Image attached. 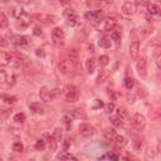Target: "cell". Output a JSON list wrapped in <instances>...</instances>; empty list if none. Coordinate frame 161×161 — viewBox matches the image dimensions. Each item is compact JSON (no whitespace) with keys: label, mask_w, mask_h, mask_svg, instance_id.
<instances>
[{"label":"cell","mask_w":161,"mask_h":161,"mask_svg":"<svg viewBox=\"0 0 161 161\" xmlns=\"http://www.w3.org/2000/svg\"><path fill=\"white\" fill-rule=\"evenodd\" d=\"M69 145H71V140H65V142H64V151L68 150Z\"/></svg>","instance_id":"obj_44"},{"label":"cell","mask_w":161,"mask_h":161,"mask_svg":"<svg viewBox=\"0 0 161 161\" xmlns=\"http://www.w3.org/2000/svg\"><path fill=\"white\" fill-rule=\"evenodd\" d=\"M96 65H97V63H96V61L93 58H88L87 61H86V68H87L88 73H93V72H95Z\"/></svg>","instance_id":"obj_20"},{"label":"cell","mask_w":161,"mask_h":161,"mask_svg":"<svg viewBox=\"0 0 161 161\" xmlns=\"http://www.w3.org/2000/svg\"><path fill=\"white\" fill-rule=\"evenodd\" d=\"M113 140H115V149L116 150H121L127 145V139L125 136H122V135H116Z\"/></svg>","instance_id":"obj_12"},{"label":"cell","mask_w":161,"mask_h":161,"mask_svg":"<svg viewBox=\"0 0 161 161\" xmlns=\"http://www.w3.org/2000/svg\"><path fill=\"white\" fill-rule=\"evenodd\" d=\"M113 109H115V103L113 102H109L108 105H106V112L111 113V112H113Z\"/></svg>","instance_id":"obj_40"},{"label":"cell","mask_w":161,"mask_h":161,"mask_svg":"<svg viewBox=\"0 0 161 161\" xmlns=\"http://www.w3.org/2000/svg\"><path fill=\"white\" fill-rule=\"evenodd\" d=\"M131 121H132L133 127L137 131H142L143 129H145V126H146V120H145V117H143L141 113H135L132 116V120Z\"/></svg>","instance_id":"obj_5"},{"label":"cell","mask_w":161,"mask_h":161,"mask_svg":"<svg viewBox=\"0 0 161 161\" xmlns=\"http://www.w3.org/2000/svg\"><path fill=\"white\" fill-rule=\"evenodd\" d=\"M24 150V146H23V143L19 142V141H16L13 143V151L14 152H22Z\"/></svg>","instance_id":"obj_38"},{"label":"cell","mask_w":161,"mask_h":161,"mask_svg":"<svg viewBox=\"0 0 161 161\" xmlns=\"http://www.w3.org/2000/svg\"><path fill=\"white\" fill-rule=\"evenodd\" d=\"M147 13L150 15H157L160 13V6L157 4H154V3H151V4L149 3V5H147Z\"/></svg>","instance_id":"obj_22"},{"label":"cell","mask_w":161,"mask_h":161,"mask_svg":"<svg viewBox=\"0 0 161 161\" xmlns=\"http://www.w3.org/2000/svg\"><path fill=\"white\" fill-rule=\"evenodd\" d=\"M45 146H47V143H45V140L44 139H39V140H37L35 141V150H38V151H43L44 149H45Z\"/></svg>","instance_id":"obj_27"},{"label":"cell","mask_w":161,"mask_h":161,"mask_svg":"<svg viewBox=\"0 0 161 161\" xmlns=\"http://www.w3.org/2000/svg\"><path fill=\"white\" fill-rule=\"evenodd\" d=\"M8 47V40L0 35V48H6Z\"/></svg>","instance_id":"obj_41"},{"label":"cell","mask_w":161,"mask_h":161,"mask_svg":"<svg viewBox=\"0 0 161 161\" xmlns=\"http://www.w3.org/2000/svg\"><path fill=\"white\" fill-rule=\"evenodd\" d=\"M33 18H37L39 19L42 23H44V24H54L58 22V16L55 15H33Z\"/></svg>","instance_id":"obj_10"},{"label":"cell","mask_w":161,"mask_h":161,"mask_svg":"<svg viewBox=\"0 0 161 161\" xmlns=\"http://www.w3.org/2000/svg\"><path fill=\"white\" fill-rule=\"evenodd\" d=\"M101 107H103V102L101 99H96V106H95V108H101Z\"/></svg>","instance_id":"obj_43"},{"label":"cell","mask_w":161,"mask_h":161,"mask_svg":"<svg viewBox=\"0 0 161 161\" xmlns=\"http://www.w3.org/2000/svg\"><path fill=\"white\" fill-rule=\"evenodd\" d=\"M57 159L58 160H77V157L73 156L72 154H68L67 151H64V152H62V154L57 155Z\"/></svg>","instance_id":"obj_25"},{"label":"cell","mask_w":161,"mask_h":161,"mask_svg":"<svg viewBox=\"0 0 161 161\" xmlns=\"http://www.w3.org/2000/svg\"><path fill=\"white\" fill-rule=\"evenodd\" d=\"M88 52H89V53H93V52H95V45H93V44H89V45H88Z\"/></svg>","instance_id":"obj_46"},{"label":"cell","mask_w":161,"mask_h":161,"mask_svg":"<svg viewBox=\"0 0 161 161\" xmlns=\"http://www.w3.org/2000/svg\"><path fill=\"white\" fill-rule=\"evenodd\" d=\"M8 25H9V22H8V18L0 13V29H5Z\"/></svg>","instance_id":"obj_32"},{"label":"cell","mask_w":161,"mask_h":161,"mask_svg":"<svg viewBox=\"0 0 161 161\" xmlns=\"http://www.w3.org/2000/svg\"><path fill=\"white\" fill-rule=\"evenodd\" d=\"M98 45L101 48H105V49H108V48H111V40H108V38L103 37V38H101L99 42H98Z\"/></svg>","instance_id":"obj_26"},{"label":"cell","mask_w":161,"mask_h":161,"mask_svg":"<svg viewBox=\"0 0 161 161\" xmlns=\"http://www.w3.org/2000/svg\"><path fill=\"white\" fill-rule=\"evenodd\" d=\"M64 98L67 102H77V101L79 99V91L77 87L74 86H68L65 89H64Z\"/></svg>","instance_id":"obj_2"},{"label":"cell","mask_w":161,"mask_h":161,"mask_svg":"<svg viewBox=\"0 0 161 161\" xmlns=\"http://www.w3.org/2000/svg\"><path fill=\"white\" fill-rule=\"evenodd\" d=\"M12 43L18 48H23V47H27L28 44H30V38L25 37V35H14L12 38Z\"/></svg>","instance_id":"obj_6"},{"label":"cell","mask_w":161,"mask_h":161,"mask_svg":"<svg viewBox=\"0 0 161 161\" xmlns=\"http://www.w3.org/2000/svg\"><path fill=\"white\" fill-rule=\"evenodd\" d=\"M116 112H117V116L120 117L121 120H127V118H129V111L123 107H118Z\"/></svg>","instance_id":"obj_24"},{"label":"cell","mask_w":161,"mask_h":161,"mask_svg":"<svg viewBox=\"0 0 161 161\" xmlns=\"http://www.w3.org/2000/svg\"><path fill=\"white\" fill-rule=\"evenodd\" d=\"M122 13H123L125 15H129V16L133 15L135 13H136V5L132 4V3H130V2L125 3V4L122 5Z\"/></svg>","instance_id":"obj_11"},{"label":"cell","mask_w":161,"mask_h":161,"mask_svg":"<svg viewBox=\"0 0 161 161\" xmlns=\"http://www.w3.org/2000/svg\"><path fill=\"white\" fill-rule=\"evenodd\" d=\"M63 15H64V18L67 19V22H68V24L69 25H78L79 24V18H78V15L75 14L73 10H71V9H67L64 13H63Z\"/></svg>","instance_id":"obj_7"},{"label":"cell","mask_w":161,"mask_h":161,"mask_svg":"<svg viewBox=\"0 0 161 161\" xmlns=\"http://www.w3.org/2000/svg\"><path fill=\"white\" fill-rule=\"evenodd\" d=\"M108 63H109V57L108 55L103 54V55H101L98 58V64H99V67H106V65H108Z\"/></svg>","instance_id":"obj_29"},{"label":"cell","mask_w":161,"mask_h":161,"mask_svg":"<svg viewBox=\"0 0 161 161\" xmlns=\"http://www.w3.org/2000/svg\"><path fill=\"white\" fill-rule=\"evenodd\" d=\"M108 75H109V72L107 71V69H102L99 73H98V75H97V79H96V82L99 84V83H103L107 78H108Z\"/></svg>","instance_id":"obj_23"},{"label":"cell","mask_w":161,"mask_h":161,"mask_svg":"<svg viewBox=\"0 0 161 161\" xmlns=\"http://www.w3.org/2000/svg\"><path fill=\"white\" fill-rule=\"evenodd\" d=\"M25 120H27V117H25V115L23 112H19L14 116V121L16 123H23V122H25Z\"/></svg>","instance_id":"obj_34"},{"label":"cell","mask_w":161,"mask_h":161,"mask_svg":"<svg viewBox=\"0 0 161 161\" xmlns=\"http://www.w3.org/2000/svg\"><path fill=\"white\" fill-rule=\"evenodd\" d=\"M39 97L42 101H44V102H49L50 99H52V96H50V91L47 88V87H42L40 91H39Z\"/></svg>","instance_id":"obj_16"},{"label":"cell","mask_w":161,"mask_h":161,"mask_svg":"<svg viewBox=\"0 0 161 161\" xmlns=\"http://www.w3.org/2000/svg\"><path fill=\"white\" fill-rule=\"evenodd\" d=\"M2 2H3V3H8V2H9V0H2Z\"/></svg>","instance_id":"obj_50"},{"label":"cell","mask_w":161,"mask_h":161,"mask_svg":"<svg viewBox=\"0 0 161 161\" xmlns=\"http://www.w3.org/2000/svg\"><path fill=\"white\" fill-rule=\"evenodd\" d=\"M123 84H125V87L127 89H132L133 86H135V79L131 78V77H126L125 81H123Z\"/></svg>","instance_id":"obj_31"},{"label":"cell","mask_w":161,"mask_h":161,"mask_svg":"<svg viewBox=\"0 0 161 161\" xmlns=\"http://www.w3.org/2000/svg\"><path fill=\"white\" fill-rule=\"evenodd\" d=\"M8 86V73L4 69H0V86Z\"/></svg>","instance_id":"obj_30"},{"label":"cell","mask_w":161,"mask_h":161,"mask_svg":"<svg viewBox=\"0 0 161 161\" xmlns=\"http://www.w3.org/2000/svg\"><path fill=\"white\" fill-rule=\"evenodd\" d=\"M109 121H111V123L115 126V127H121L123 125L122 120L118 116H112V117H109Z\"/></svg>","instance_id":"obj_28"},{"label":"cell","mask_w":161,"mask_h":161,"mask_svg":"<svg viewBox=\"0 0 161 161\" xmlns=\"http://www.w3.org/2000/svg\"><path fill=\"white\" fill-rule=\"evenodd\" d=\"M0 97H2V99H4V102H6V103H10V105H13V103H15V102H16V98H15L14 96L3 95V96H0Z\"/></svg>","instance_id":"obj_36"},{"label":"cell","mask_w":161,"mask_h":161,"mask_svg":"<svg viewBox=\"0 0 161 161\" xmlns=\"http://www.w3.org/2000/svg\"><path fill=\"white\" fill-rule=\"evenodd\" d=\"M69 59L75 65H77V63H78V53H77V50H75V49H72L69 52Z\"/></svg>","instance_id":"obj_35"},{"label":"cell","mask_w":161,"mask_h":161,"mask_svg":"<svg viewBox=\"0 0 161 161\" xmlns=\"http://www.w3.org/2000/svg\"><path fill=\"white\" fill-rule=\"evenodd\" d=\"M52 137H53L57 142H59V141L62 140V130H61V129H55V130L53 131Z\"/></svg>","instance_id":"obj_37"},{"label":"cell","mask_w":161,"mask_h":161,"mask_svg":"<svg viewBox=\"0 0 161 161\" xmlns=\"http://www.w3.org/2000/svg\"><path fill=\"white\" fill-rule=\"evenodd\" d=\"M29 108H30V111L35 112V113H43V108H42V106L39 103H32L29 106Z\"/></svg>","instance_id":"obj_33"},{"label":"cell","mask_w":161,"mask_h":161,"mask_svg":"<svg viewBox=\"0 0 161 161\" xmlns=\"http://www.w3.org/2000/svg\"><path fill=\"white\" fill-rule=\"evenodd\" d=\"M136 68H137V72L140 74V77L145 78L146 74H147V61L145 58H139L137 62H136Z\"/></svg>","instance_id":"obj_8"},{"label":"cell","mask_w":161,"mask_h":161,"mask_svg":"<svg viewBox=\"0 0 161 161\" xmlns=\"http://www.w3.org/2000/svg\"><path fill=\"white\" fill-rule=\"evenodd\" d=\"M37 55H42V57H44V53L42 52L40 49H38V50H37Z\"/></svg>","instance_id":"obj_48"},{"label":"cell","mask_w":161,"mask_h":161,"mask_svg":"<svg viewBox=\"0 0 161 161\" xmlns=\"http://www.w3.org/2000/svg\"><path fill=\"white\" fill-rule=\"evenodd\" d=\"M115 29L116 30H112V33H111V38L116 44H120V42H121V28L116 27Z\"/></svg>","instance_id":"obj_19"},{"label":"cell","mask_w":161,"mask_h":161,"mask_svg":"<svg viewBox=\"0 0 161 161\" xmlns=\"http://www.w3.org/2000/svg\"><path fill=\"white\" fill-rule=\"evenodd\" d=\"M146 157L147 159H152L154 157V151H152V149H147V151H146Z\"/></svg>","instance_id":"obj_42"},{"label":"cell","mask_w":161,"mask_h":161,"mask_svg":"<svg viewBox=\"0 0 161 161\" xmlns=\"http://www.w3.org/2000/svg\"><path fill=\"white\" fill-rule=\"evenodd\" d=\"M13 15L15 16L16 19H23L24 16H27V13H25V10L23 9L22 6H16V8H14L13 9Z\"/></svg>","instance_id":"obj_18"},{"label":"cell","mask_w":161,"mask_h":161,"mask_svg":"<svg viewBox=\"0 0 161 161\" xmlns=\"http://www.w3.org/2000/svg\"><path fill=\"white\" fill-rule=\"evenodd\" d=\"M84 16H86L87 20H89L92 24H95V25L99 24L102 20H105V18H106V15H105V13L102 10L88 12V13H86V15H84Z\"/></svg>","instance_id":"obj_3"},{"label":"cell","mask_w":161,"mask_h":161,"mask_svg":"<svg viewBox=\"0 0 161 161\" xmlns=\"http://www.w3.org/2000/svg\"><path fill=\"white\" fill-rule=\"evenodd\" d=\"M115 0H101V3H105V4H112Z\"/></svg>","instance_id":"obj_47"},{"label":"cell","mask_w":161,"mask_h":161,"mask_svg":"<svg viewBox=\"0 0 161 161\" xmlns=\"http://www.w3.org/2000/svg\"><path fill=\"white\" fill-rule=\"evenodd\" d=\"M149 0H136V4H135V5H136V6H147L149 5Z\"/></svg>","instance_id":"obj_39"},{"label":"cell","mask_w":161,"mask_h":161,"mask_svg":"<svg viewBox=\"0 0 161 161\" xmlns=\"http://www.w3.org/2000/svg\"><path fill=\"white\" fill-rule=\"evenodd\" d=\"M105 30L107 32H111L115 30V28L117 27V20L113 16H108V18H105Z\"/></svg>","instance_id":"obj_13"},{"label":"cell","mask_w":161,"mask_h":161,"mask_svg":"<svg viewBox=\"0 0 161 161\" xmlns=\"http://www.w3.org/2000/svg\"><path fill=\"white\" fill-rule=\"evenodd\" d=\"M59 3H61V4H64V5H65V4H68V3H69V0H59Z\"/></svg>","instance_id":"obj_49"},{"label":"cell","mask_w":161,"mask_h":161,"mask_svg":"<svg viewBox=\"0 0 161 161\" xmlns=\"http://www.w3.org/2000/svg\"><path fill=\"white\" fill-rule=\"evenodd\" d=\"M71 116L75 118V120H86L87 118V113L83 108H74L71 112Z\"/></svg>","instance_id":"obj_14"},{"label":"cell","mask_w":161,"mask_h":161,"mask_svg":"<svg viewBox=\"0 0 161 161\" xmlns=\"http://www.w3.org/2000/svg\"><path fill=\"white\" fill-rule=\"evenodd\" d=\"M75 65L71 59H62L61 62L58 63V71L59 73H62L63 75H67V77H72L75 73Z\"/></svg>","instance_id":"obj_1"},{"label":"cell","mask_w":161,"mask_h":161,"mask_svg":"<svg viewBox=\"0 0 161 161\" xmlns=\"http://www.w3.org/2000/svg\"><path fill=\"white\" fill-rule=\"evenodd\" d=\"M64 39H65V34H64V30L59 27H55L52 30V40L53 43L58 47H61L64 44Z\"/></svg>","instance_id":"obj_4"},{"label":"cell","mask_w":161,"mask_h":161,"mask_svg":"<svg viewBox=\"0 0 161 161\" xmlns=\"http://www.w3.org/2000/svg\"><path fill=\"white\" fill-rule=\"evenodd\" d=\"M45 143L48 145V149L50 151H55V149H57V141L53 137H50V136H48V135H45Z\"/></svg>","instance_id":"obj_21"},{"label":"cell","mask_w":161,"mask_h":161,"mask_svg":"<svg viewBox=\"0 0 161 161\" xmlns=\"http://www.w3.org/2000/svg\"><path fill=\"white\" fill-rule=\"evenodd\" d=\"M33 33H34L35 35H42V30L39 28H34V32H33Z\"/></svg>","instance_id":"obj_45"},{"label":"cell","mask_w":161,"mask_h":161,"mask_svg":"<svg viewBox=\"0 0 161 161\" xmlns=\"http://www.w3.org/2000/svg\"><path fill=\"white\" fill-rule=\"evenodd\" d=\"M139 52H140V42L139 40H133L132 43L130 44V55L136 59L137 55H139Z\"/></svg>","instance_id":"obj_15"},{"label":"cell","mask_w":161,"mask_h":161,"mask_svg":"<svg viewBox=\"0 0 161 161\" xmlns=\"http://www.w3.org/2000/svg\"><path fill=\"white\" fill-rule=\"evenodd\" d=\"M103 136L106 140L108 141H112L116 136V130H115V127H106V129L103 130Z\"/></svg>","instance_id":"obj_17"},{"label":"cell","mask_w":161,"mask_h":161,"mask_svg":"<svg viewBox=\"0 0 161 161\" xmlns=\"http://www.w3.org/2000/svg\"><path fill=\"white\" fill-rule=\"evenodd\" d=\"M79 135L84 139H88V137L95 135V129L88 123H82L79 126Z\"/></svg>","instance_id":"obj_9"}]
</instances>
